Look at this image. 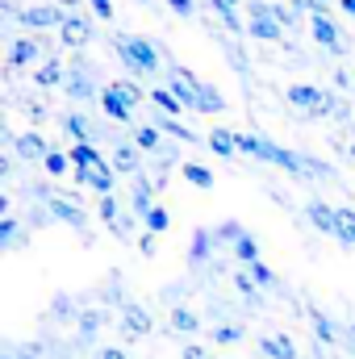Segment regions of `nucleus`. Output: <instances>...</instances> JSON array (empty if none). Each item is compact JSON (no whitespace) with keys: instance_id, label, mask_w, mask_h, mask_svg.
Listing matches in <instances>:
<instances>
[{"instance_id":"f257e3e1","label":"nucleus","mask_w":355,"mask_h":359,"mask_svg":"<svg viewBox=\"0 0 355 359\" xmlns=\"http://www.w3.org/2000/svg\"><path fill=\"white\" fill-rule=\"evenodd\" d=\"M234 142H239V155H251V159H260V163H272V168H280V172H288V176H301V180H330L335 176V168H330L326 159L288 151V147L272 142L264 134H243V130H234Z\"/></svg>"},{"instance_id":"f03ea898","label":"nucleus","mask_w":355,"mask_h":359,"mask_svg":"<svg viewBox=\"0 0 355 359\" xmlns=\"http://www.w3.org/2000/svg\"><path fill=\"white\" fill-rule=\"evenodd\" d=\"M113 50L138 80H151L163 72V46L142 34H113Z\"/></svg>"},{"instance_id":"7ed1b4c3","label":"nucleus","mask_w":355,"mask_h":359,"mask_svg":"<svg viewBox=\"0 0 355 359\" xmlns=\"http://www.w3.org/2000/svg\"><path fill=\"white\" fill-rule=\"evenodd\" d=\"M284 96H288V104H293V109H301L305 117H326V113H339V117H343V113H347V104H343V100H335L330 92L318 88V84H288Z\"/></svg>"},{"instance_id":"20e7f679","label":"nucleus","mask_w":355,"mask_h":359,"mask_svg":"<svg viewBox=\"0 0 355 359\" xmlns=\"http://www.w3.org/2000/svg\"><path fill=\"white\" fill-rule=\"evenodd\" d=\"M63 92H67V100L88 104V100H100L105 84H96V67H92L88 59H76V63L67 67V84H63Z\"/></svg>"},{"instance_id":"39448f33","label":"nucleus","mask_w":355,"mask_h":359,"mask_svg":"<svg viewBox=\"0 0 355 359\" xmlns=\"http://www.w3.org/2000/svg\"><path fill=\"white\" fill-rule=\"evenodd\" d=\"M42 209H46L55 222H63V226H72L76 234H84V238H88V209H84L76 196H63V192H55V196L42 205Z\"/></svg>"},{"instance_id":"423d86ee","label":"nucleus","mask_w":355,"mask_h":359,"mask_svg":"<svg viewBox=\"0 0 355 359\" xmlns=\"http://www.w3.org/2000/svg\"><path fill=\"white\" fill-rule=\"evenodd\" d=\"M247 34L260 42H284V25L272 17V4H264V0L247 4Z\"/></svg>"},{"instance_id":"0eeeda50","label":"nucleus","mask_w":355,"mask_h":359,"mask_svg":"<svg viewBox=\"0 0 355 359\" xmlns=\"http://www.w3.org/2000/svg\"><path fill=\"white\" fill-rule=\"evenodd\" d=\"M155 188H159V184H155V176H147V172H142V176H134L130 201H126V217H130V222H142V217L159 205V201H155Z\"/></svg>"},{"instance_id":"6e6552de","label":"nucleus","mask_w":355,"mask_h":359,"mask_svg":"<svg viewBox=\"0 0 355 359\" xmlns=\"http://www.w3.org/2000/svg\"><path fill=\"white\" fill-rule=\"evenodd\" d=\"M63 21H67V13L59 8V4H29V8H21L17 13V25H25V29H63Z\"/></svg>"},{"instance_id":"1a4fd4ad","label":"nucleus","mask_w":355,"mask_h":359,"mask_svg":"<svg viewBox=\"0 0 355 359\" xmlns=\"http://www.w3.org/2000/svg\"><path fill=\"white\" fill-rule=\"evenodd\" d=\"M46 59H51V55H46V50H42V42H38V38H29V34L8 42V67H13V72H17V67H29V72H38Z\"/></svg>"},{"instance_id":"9d476101","label":"nucleus","mask_w":355,"mask_h":359,"mask_svg":"<svg viewBox=\"0 0 355 359\" xmlns=\"http://www.w3.org/2000/svg\"><path fill=\"white\" fill-rule=\"evenodd\" d=\"M117 313H121V318H117V326H121V334H126V339H147V334L155 330V318L147 313V305L126 301Z\"/></svg>"},{"instance_id":"9b49d317","label":"nucleus","mask_w":355,"mask_h":359,"mask_svg":"<svg viewBox=\"0 0 355 359\" xmlns=\"http://www.w3.org/2000/svg\"><path fill=\"white\" fill-rule=\"evenodd\" d=\"M222 243H217V234L209 230V226H196L192 230V243H188V268H213V251H217Z\"/></svg>"},{"instance_id":"f8f14e48","label":"nucleus","mask_w":355,"mask_h":359,"mask_svg":"<svg viewBox=\"0 0 355 359\" xmlns=\"http://www.w3.org/2000/svg\"><path fill=\"white\" fill-rule=\"evenodd\" d=\"M100 109H105V117L113 121V126H134V104L121 96V88L117 84H105V92H100Z\"/></svg>"},{"instance_id":"ddd939ff","label":"nucleus","mask_w":355,"mask_h":359,"mask_svg":"<svg viewBox=\"0 0 355 359\" xmlns=\"http://www.w3.org/2000/svg\"><path fill=\"white\" fill-rule=\"evenodd\" d=\"M63 46L67 50H84L92 42V34H96V25H92V17L88 13H67V21H63Z\"/></svg>"},{"instance_id":"4468645a","label":"nucleus","mask_w":355,"mask_h":359,"mask_svg":"<svg viewBox=\"0 0 355 359\" xmlns=\"http://www.w3.org/2000/svg\"><path fill=\"white\" fill-rule=\"evenodd\" d=\"M72 176H76V184L92 188L96 196H113V192H117V172H113V163H105V168H76Z\"/></svg>"},{"instance_id":"2eb2a0df","label":"nucleus","mask_w":355,"mask_h":359,"mask_svg":"<svg viewBox=\"0 0 355 359\" xmlns=\"http://www.w3.org/2000/svg\"><path fill=\"white\" fill-rule=\"evenodd\" d=\"M305 222L314 226V230H322L326 238H339V209L335 205H326V201H305Z\"/></svg>"},{"instance_id":"dca6fc26","label":"nucleus","mask_w":355,"mask_h":359,"mask_svg":"<svg viewBox=\"0 0 355 359\" xmlns=\"http://www.w3.org/2000/svg\"><path fill=\"white\" fill-rule=\"evenodd\" d=\"M109 163H113L117 176H142V151H138L134 142H117V147H109Z\"/></svg>"},{"instance_id":"f3484780","label":"nucleus","mask_w":355,"mask_h":359,"mask_svg":"<svg viewBox=\"0 0 355 359\" xmlns=\"http://www.w3.org/2000/svg\"><path fill=\"white\" fill-rule=\"evenodd\" d=\"M151 126L168 138V142H184V147H201V134H192L180 117H168V113H151Z\"/></svg>"},{"instance_id":"a211bd4d","label":"nucleus","mask_w":355,"mask_h":359,"mask_svg":"<svg viewBox=\"0 0 355 359\" xmlns=\"http://www.w3.org/2000/svg\"><path fill=\"white\" fill-rule=\"evenodd\" d=\"M309 34H314L330 55H343V50H347V46H343V29H339L330 17H309Z\"/></svg>"},{"instance_id":"6ab92c4d","label":"nucleus","mask_w":355,"mask_h":359,"mask_svg":"<svg viewBox=\"0 0 355 359\" xmlns=\"http://www.w3.org/2000/svg\"><path fill=\"white\" fill-rule=\"evenodd\" d=\"M13 155L25 159V163H42V159L51 155V142H46L38 130H29V134H21V138L13 142Z\"/></svg>"},{"instance_id":"aec40b11","label":"nucleus","mask_w":355,"mask_h":359,"mask_svg":"<svg viewBox=\"0 0 355 359\" xmlns=\"http://www.w3.org/2000/svg\"><path fill=\"white\" fill-rule=\"evenodd\" d=\"M130 142H134V147H138L142 155H151V159L168 151V138H163V134H159V130H155L151 121H147V126H134V130H130Z\"/></svg>"},{"instance_id":"412c9836","label":"nucleus","mask_w":355,"mask_h":359,"mask_svg":"<svg viewBox=\"0 0 355 359\" xmlns=\"http://www.w3.org/2000/svg\"><path fill=\"white\" fill-rule=\"evenodd\" d=\"M96 217H100L117 238H130V226H134V222H121V205H117V196H100V201H96Z\"/></svg>"},{"instance_id":"4be33fe9","label":"nucleus","mask_w":355,"mask_h":359,"mask_svg":"<svg viewBox=\"0 0 355 359\" xmlns=\"http://www.w3.org/2000/svg\"><path fill=\"white\" fill-rule=\"evenodd\" d=\"M309 326H314V339H318L322 347H339V343H343V326L330 322L322 309H309Z\"/></svg>"},{"instance_id":"5701e85b","label":"nucleus","mask_w":355,"mask_h":359,"mask_svg":"<svg viewBox=\"0 0 355 359\" xmlns=\"http://www.w3.org/2000/svg\"><path fill=\"white\" fill-rule=\"evenodd\" d=\"M201 326H205V313H196L192 305L168 309V330H176V334H201Z\"/></svg>"},{"instance_id":"b1692460","label":"nucleus","mask_w":355,"mask_h":359,"mask_svg":"<svg viewBox=\"0 0 355 359\" xmlns=\"http://www.w3.org/2000/svg\"><path fill=\"white\" fill-rule=\"evenodd\" d=\"M109 326V309L105 305H88L84 313H80V322H76V330H80V343H92L100 330Z\"/></svg>"},{"instance_id":"393cba45","label":"nucleus","mask_w":355,"mask_h":359,"mask_svg":"<svg viewBox=\"0 0 355 359\" xmlns=\"http://www.w3.org/2000/svg\"><path fill=\"white\" fill-rule=\"evenodd\" d=\"M230 284H234V292H239V297H243L251 309H260V305H264V297H260L264 288L255 284V276H251L247 268H234V271H230Z\"/></svg>"},{"instance_id":"a878e982","label":"nucleus","mask_w":355,"mask_h":359,"mask_svg":"<svg viewBox=\"0 0 355 359\" xmlns=\"http://www.w3.org/2000/svg\"><path fill=\"white\" fill-rule=\"evenodd\" d=\"M239 4H243V0H209V8L217 13V21H222L230 34H247V21H243Z\"/></svg>"},{"instance_id":"bb28decb","label":"nucleus","mask_w":355,"mask_h":359,"mask_svg":"<svg viewBox=\"0 0 355 359\" xmlns=\"http://www.w3.org/2000/svg\"><path fill=\"white\" fill-rule=\"evenodd\" d=\"M147 100H151L159 113H168V117H184V113H188V109L180 104V96L168 88V84H155V88H147Z\"/></svg>"},{"instance_id":"cd10ccee","label":"nucleus","mask_w":355,"mask_h":359,"mask_svg":"<svg viewBox=\"0 0 355 359\" xmlns=\"http://www.w3.org/2000/svg\"><path fill=\"white\" fill-rule=\"evenodd\" d=\"M34 84H38V88H59V84H67V67H63V59L51 55V59L34 72Z\"/></svg>"},{"instance_id":"c85d7f7f","label":"nucleus","mask_w":355,"mask_h":359,"mask_svg":"<svg viewBox=\"0 0 355 359\" xmlns=\"http://www.w3.org/2000/svg\"><path fill=\"white\" fill-rule=\"evenodd\" d=\"M205 147H209L213 155H222V159H234V155H239V142H234V130H226V126H213V130L205 134Z\"/></svg>"},{"instance_id":"c756f323","label":"nucleus","mask_w":355,"mask_h":359,"mask_svg":"<svg viewBox=\"0 0 355 359\" xmlns=\"http://www.w3.org/2000/svg\"><path fill=\"white\" fill-rule=\"evenodd\" d=\"M67 155H72V168H105L109 163V155L96 142H76V147H67Z\"/></svg>"},{"instance_id":"7c9ffc66","label":"nucleus","mask_w":355,"mask_h":359,"mask_svg":"<svg viewBox=\"0 0 355 359\" xmlns=\"http://www.w3.org/2000/svg\"><path fill=\"white\" fill-rule=\"evenodd\" d=\"M260 351H264L267 359H301L297 343H293L288 334H264V339H260Z\"/></svg>"},{"instance_id":"2f4dec72","label":"nucleus","mask_w":355,"mask_h":359,"mask_svg":"<svg viewBox=\"0 0 355 359\" xmlns=\"http://www.w3.org/2000/svg\"><path fill=\"white\" fill-rule=\"evenodd\" d=\"M21 243H25L21 217H17V213H4V217H0V247H4V251H21Z\"/></svg>"},{"instance_id":"473e14b6","label":"nucleus","mask_w":355,"mask_h":359,"mask_svg":"<svg viewBox=\"0 0 355 359\" xmlns=\"http://www.w3.org/2000/svg\"><path fill=\"white\" fill-rule=\"evenodd\" d=\"M230 255H234V268H255V264H260V243H255V234L239 238V243L230 247Z\"/></svg>"},{"instance_id":"72a5a7b5","label":"nucleus","mask_w":355,"mask_h":359,"mask_svg":"<svg viewBox=\"0 0 355 359\" xmlns=\"http://www.w3.org/2000/svg\"><path fill=\"white\" fill-rule=\"evenodd\" d=\"M96 301H100L105 309H113V305L121 309V305H126V288H121V276H117V271H109L105 288H96Z\"/></svg>"},{"instance_id":"f704fd0d","label":"nucleus","mask_w":355,"mask_h":359,"mask_svg":"<svg viewBox=\"0 0 355 359\" xmlns=\"http://www.w3.org/2000/svg\"><path fill=\"white\" fill-rule=\"evenodd\" d=\"M80 313L84 309H76V297H67V292H55V301H51V322H80Z\"/></svg>"},{"instance_id":"c9c22d12","label":"nucleus","mask_w":355,"mask_h":359,"mask_svg":"<svg viewBox=\"0 0 355 359\" xmlns=\"http://www.w3.org/2000/svg\"><path fill=\"white\" fill-rule=\"evenodd\" d=\"M42 172H46L51 180H63L67 172H76V168H72V155H67L63 147H51V155L42 159Z\"/></svg>"},{"instance_id":"e433bc0d","label":"nucleus","mask_w":355,"mask_h":359,"mask_svg":"<svg viewBox=\"0 0 355 359\" xmlns=\"http://www.w3.org/2000/svg\"><path fill=\"white\" fill-rule=\"evenodd\" d=\"M213 234H217V243H222V247L230 251V247H234L239 238H247L251 230H247V226H243L239 217H226V222H217V226H213Z\"/></svg>"},{"instance_id":"4c0bfd02","label":"nucleus","mask_w":355,"mask_h":359,"mask_svg":"<svg viewBox=\"0 0 355 359\" xmlns=\"http://www.w3.org/2000/svg\"><path fill=\"white\" fill-rule=\"evenodd\" d=\"M142 230H147V234H163V230H172V213H168V205H155V209L142 217Z\"/></svg>"},{"instance_id":"58836bf2","label":"nucleus","mask_w":355,"mask_h":359,"mask_svg":"<svg viewBox=\"0 0 355 359\" xmlns=\"http://www.w3.org/2000/svg\"><path fill=\"white\" fill-rule=\"evenodd\" d=\"M180 172H184V180H188L192 188H201V192H205V188H213V172H209L205 163H184Z\"/></svg>"},{"instance_id":"ea45409f","label":"nucleus","mask_w":355,"mask_h":359,"mask_svg":"<svg viewBox=\"0 0 355 359\" xmlns=\"http://www.w3.org/2000/svg\"><path fill=\"white\" fill-rule=\"evenodd\" d=\"M209 339H213V343H222V347H230V343H239V339H243V326H239V322H217V326L209 330Z\"/></svg>"},{"instance_id":"a19ab883","label":"nucleus","mask_w":355,"mask_h":359,"mask_svg":"<svg viewBox=\"0 0 355 359\" xmlns=\"http://www.w3.org/2000/svg\"><path fill=\"white\" fill-rule=\"evenodd\" d=\"M335 243H343V247H355V209H339V238Z\"/></svg>"},{"instance_id":"79ce46f5","label":"nucleus","mask_w":355,"mask_h":359,"mask_svg":"<svg viewBox=\"0 0 355 359\" xmlns=\"http://www.w3.org/2000/svg\"><path fill=\"white\" fill-rule=\"evenodd\" d=\"M247 271H251V276H255V284H260V288H264V292H267V288H276V284H280V280H276V271L267 268L264 259H260V264H255V268H247Z\"/></svg>"},{"instance_id":"37998d69","label":"nucleus","mask_w":355,"mask_h":359,"mask_svg":"<svg viewBox=\"0 0 355 359\" xmlns=\"http://www.w3.org/2000/svg\"><path fill=\"white\" fill-rule=\"evenodd\" d=\"M113 84H117V88H121V96H126V100H130V104H134V109H138V104H142V100H147V92L138 88V84H134V80H113Z\"/></svg>"},{"instance_id":"c03bdc74","label":"nucleus","mask_w":355,"mask_h":359,"mask_svg":"<svg viewBox=\"0 0 355 359\" xmlns=\"http://www.w3.org/2000/svg\"><path fill=\"white\" fill-rule=\"evenodd\" d=\"M293 4L309 17H330V0H293Z\"/></svg>"},{"instance_id":"a18cd8bd","label":"nucleus","mask_w":355,"mask_h":359,"mask_svg":"<svg viewBox=\"0 0 355 359\" xmlns=\"http://www.w3.org/2000/svg\"><path fill=\"white\" fill-rule=\"evenodd\" d=\"M272 17H276V21H280V25H284V34H288V29H293V25H297V21H301V17H297V13H293V8H288V4H272Z\"/></svg>"},{"instance_id":"49530a36","label":"nucleus","mask_w":355,"mask_h":359,"mask_svg":"<svg viewBox=\"0 0 355 359\" xmlns=\"http://www.w3.org/2000/svg\"><path fill=\"white\" fill-rule=\"evenodd\" d=\"M155 243H159V234H147V230H142V238H138V251H142V255H147V259H151V255H155V251H159V247H155Z\"/></svg>"},{"instance_id":"de8ad7c7","label":"nucleus","mask_w":355,"mask_h":359,"mask_svg":"<svg viewBox=\"0 0 355 359\" xmlns=\"http://www.w3.org/2000/svg\"><path fill=\"white\" fill-rule=\"evenodd\" d=\"M88 8L100 17V21H109V17H113V0H88Z\"/></svg>"},{"instance_id":"09e8293b","label":"nucleus","mask_w":355,"mask_h":359,"mask_svg":"<svg viewBox=\"0 0 355 359\" xmlns=\"http://www.w3.org/2000/svg\"><path fill=\"white\" fill-rule=\"evenodd\" d=\"M168 4H172L176 17H192V13H196V0H168Z\"/></svg>"},{"instance_id":"8fccbe9b","label":"nucleus","mask_w":355,"mask_h":359,"mask_svg":"<svg viewBox=\"0 0 355 359\" xmlns=\"http://www.w3.org/2000/svg\"><path fill=\"white\" fill-rule=\"evenodd\" d=\"M180 359H209V351H205V347H196V343H184Z\"/></svg>"},{"instance_id":"3c124183","label":"nucleus","mask_w":355,"mask_h":359,"mask_svg":"<svg viewBox=\"0 0 355 359\" xmlns=\"http://www.w3.org/2000/svg\"><path fill=\"white\" fill-rule=\"evenodd\" d=\"M96 359H130V355H126L121 347H100V355H96Z\"/></svg>"},{"instance_id":"603ef678","label":"nucleus","mask_w":355,"mask_h":359,"mask_svg":"<svg viewBox=\"0 0 355 359\" xmlns=\"http://www.w3.org/2000/svg\"><path fill=\"white\" fill-rule=\"evenodd\" d=\"M343 343H347V351H355V322L343 326Z\"/></svg>"},{"instance_id":"864d4df0","label":"nucleus","mask_w":355,"mask_h":359,"mask_svg":"<svg viewBox=\"0 0 355 359\" xmlns=\"http://www.w3.org/2000/svg\"><path fill=\"white\" fill-rule=\"evenodd\" d=\"M42 117H46V109H42V104H29V121H34V126H38V121H42Z\"/></svg>"},{"instance_id":"5fc2aeb1","label":"nucleus","mask_w":355,"mask_h":359,"mask_svg":"<svg viewBox=\"0 0 355 359\" xmlns=\"http://www.w3.org/2000/svg\"><path fill=\"white\" fill-rule=\"evenodd\" d=\"M339 8H343V13H351V17H355V0H339Z\"/></svg>"},{"instance_id":"6e6d98bb","label":"nucleus","mask_w":355,"mask_h":359,"mask_svg":"<svg viewBox=\"0 0 355 359\" xmlns=\"http://www.w3.org/2000/svg\"><path fill=\"white\" fill-rule=\"evenodd\" d=\"M347 155H351V159H355V142H351V147H347Z\"/></svg>"},{"instance_id":"4d7b16f0","label":"nucleus","mask_w":355,"mask_h":359,"mask_svg":"<svg viewBox=\"0 0 355 359\" xmlns=\"http://www.w3.org/2000/svg\"><path fill=\"white\" fill-rule=\"evenodd\" d=\"M138 4H151V0H138Z\"/></svg>"}]
</instances>
